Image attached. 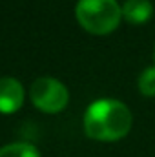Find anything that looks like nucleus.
<instances>
[{"instance_id":"obj_1","label":"nucleus","mask_w":155,"mask_h":157,"mask_svg":"<svg viewBox=\"0 0 155 157\" xmlns=\"http://www.w3.org/2000/svg\"><path fill=\"white\" fill-rule=\"evenodd\" d=\"M133 115L130 108L115 99H100L88 106L84 113V132L89 139L113 143L131 130Z\"/></svg>"},{"instance_id":"obj_2","label":"nucleus","mask_w":155,"mask_h":157,"mask_svg":"<svg viewBox=\"0 0 155 157\" xmlns=\"http://www.w3.org/2000/svg\"><path fill=\"white\" fill-rule=\"evenodd\" d=\"M75 15L88 33L108 35L120 24L122 6H119L117 0H78Z\"/></svg>"},{"instance_id":"obj_3","label":"nucleus","mask_w":155,"mask_h":157,"mask_svg":"<svg viewBox=\"0 0 155 157\" xmlns=\"http://www.w3.org/2000/svg\"><path fill=\"white\" fill-rule=\"evenodd\" d=\"M31 101L44 113H59L68 106V88L53 77H40L31 86Z\"/></svg>"},{"instance_id":"obj_4","label":"nucleus","mask_w":155,"mask_h":157,"mask_svg":"<svg viewBox=\"0 0 155 157\" xmlns=\"http://www.w3.org/2000/svg\"><path fill=\"white\" fill-rule=\"evenodd\" d=\"M24 102V88L13 77L0 78V113H15Z\"/></svg>"},{"instance_id":"obj_5","label":"nucleus","mask_w":155,"mask_h":157,"mask_svg":"<svg viewBox=\"0 0 155 157\" xmlns=\"http://www.w3.org/2000/svg\"><path fill=\"white\" fill-rule=\"evenodd\" d=\"M153 15L150 0H126L122 4V17L130 24H146Z\"/></svg>"},{"instance_id":"obj_6","label":"nucleus","mask_w":155,"mask_h":157,"mask_svg":"<svg viewBox=\"0 0 155 157\" xmlns=\"http://www.w3.org/2000/svg\"><path fill=\"white\" fill-rule=\"evenodd\" d=\"M0 157H40V154L29 143H13L0 148Z\"/></svg>"},{"instance_id":"obj_7","label":"nucleus","mask_w":155,"mask_h":157,"mask_svg":"<svg viewBox=\"0 0 155 157\" xmlns=\"http://www.w3.org/2000/svg\"><path fill=\"white\" fill-rule=\"evenodd\" d=\"M139 90L146 97H155V66L146 68L139 77Z\"/></svg>"},{"instance_id":"obj_8","label":"nucleus","mask_w":155,"mask_h":157,"mask_svg":"<svg viewBox=\"0 0 155 157\" xmlns=\"http://www.w3.org/2000/svg\"><path fill=\"white\" fill-rule=\"evenodd\" d=\"M153 55H155V53H153Z\"/></svg>"}]
</instances>
